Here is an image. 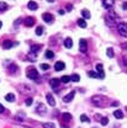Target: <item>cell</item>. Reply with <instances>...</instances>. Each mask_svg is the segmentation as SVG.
<instances>
[{
	"mask_svg": "<svg viewBox=\"0 0 127 128\" xmlns=\"http://www.w3.org/2000/svg\"><path fill=\"white\" fill-rule=\"evenodd\" d=\"M3 27V22H1V21H0V28H1Z\"/></svg>",
	"mask_w": 127,
	"mask_h": 128,
	"instance_id": "bcb514c9",
	"label": "cell"
},
{
	"mask_svg": "<svg viewBox=\"0 0 127 128\" xmlns=\"http://www.w3.org/2000/svg\"><path fill=\"white\" fill-rule=\"evenodd\" d=\"M59 84H61V79H57V78H54V79H51L49 80V85L52 86V89L57 92V91H59Z\"/></svg>",
	"mask_w": 127,
	"mask_h": 128,
	"instance_id": "5b68a950",
	"label": "cell"
},
{
	"mask_svg": "<svg viewBox=\"0 0 127 128\" xmlns=\"http://www.w3.org/2000/svg\"><path fill=\"white\" fill-rule=\"evenodd\" d=\"M88 75H89L90 78H99V75H97V73H95V72H93V70H89V72H88Z\"/></svg>",
	"mask_w": 127,
	"mask_h": 128,
	"instance_id": "d6a6232c",
	"label": "cell"
},
{
	"mask_svg": "<svg viewBox=\"0 0 127 128\" xmlns=\"http://www.w3.org/2000/svg\"><path fill=\"white\" fill-rule=\"evenodd\" d=\"M106 54H107L109 58H114V49H112V48H107L106 49Z\"/></svg>",
	"mask_w": 127,
	"mask_h": 128,
	"instance_id": "f1b7e54d",
	"label": "cell"
},
{
	"mask_svg": "<svg viewBox=\"0 0 127 128\" xmlns=\"http://www.w3.org/2000/svg\"><path fill=\"white\" fill-rule=\"evenodd\" d=\"M26 75H27V78H29V79H31V80L40 81L38 72H37V69L35 68V67H30V68H27V70H26Z\"/></svg>",
	"mask_w": 127,
	"mask_h": 128,
	"instance_id": "7a4b0ae2",
	"label": "cell"
},
{
	"mask_svg": "<svg viewBox=\"0 0 127 128\" xmlns=\"http://www.w3.org/2000/svg\"><path fill=\"white\" fill-rule=\"evenodd\" d=\"M80 121H81V122H89V118H88V116L86 115H84V113H83V115L80 116Z\"/></svg>",
	"mask_w": 127,
	"mask_h": 128,
	"instance_id": "836d02e7",
	"label": "cell"
},
{
	"mask_svg": "<svg viewBox=\"0 0 127 128\" xmlns=\"http://www.w3.org/2000/svg\"><path fill=\"white\" fill-rule=\"evenodd\" d=\"M66 68V64H64V62H57L54 64V69L57 70V72H61V70H63Z\"/></svg>",
	"mask_w": 127,
	"mask_h": 128,
	"instance_id": "9a60e30c",
	"label": "cell"
},
{
	"mask_svg": "<svg viewBox=\"0 0 127 128\" xmlns=\"http://www.w3.org/2000/svg\"><path fill=\"white\" fill-rule=\"evenodd\" d=\"M79 49H80V52H83V53H85L88 51V43H86V41L84 38H81L79 41Z\"/></svg>",
	"mask_w": 127,
	"mask_h": 128,
	"instance_id": "9c48e42d",
	"label": "cell"
},
{
	"mask_svg": "<svg viewBox=\"0 0 127 128\" xmlns=\"http://www.w3.org/2000/svg\"><path fill=\"white\" fill-rule=\"evenodd\" d=\"M21 21H22V20H21V19L16 20V21H15V24H14V25H15V26H16V25H20V24H21Z\"/></svg>",
	"mask_w": 127,
	"mask_h": 128,
	"instance_id": "f35d334b",
	"label": "cell"
},
{
	"mask_svg": "<svg viewBox=\"0 0 127 128\" xmlns=\"http://www.w3.org/2000/svg\"><path fill=\"white\" fill-rule=\"evenodd\" d=\"M70 80H72V81H75V83H78V81L80 80L79 74H73V75H70Z\"/></svg>",
	"mask_w": 127,
	"mask_h": 128,
	"instance_id": "d4e9b609",
	"label": "cell"
},
{
	"mask_svg": "<svg viewBox=\"0 0 127 128\" xmlns=\"http://www.w3.org/2000/svg\"><path fill=\"white\" fill-rule=\"evenodd\" d=\"M6 9H8V4L4 1H0V11H5Z\"/></svg>",
	"mask_w": 127,
	"mask_h": 128,
	"instance_id": "f546056e",
	"label": "cell"
},
{
	"mask_svg": "<svg viewBox=\"0 0 127 128\" xmlns=\"http://www.w3.org/2000/svg\"><path fill=\"white\" fill-rule=\"evenodd\" d=\"M62 117H63V121H64V122H69V121H72V115H70V113H68V112L63 113Z\"/></svg>",
	"mask_w": 127,
	"mask_h": 128,
	"instance_id": "44dd1931",
	"label": "cell"
},
{
	"mask_svg": "<svg viewBox=\"0 0 127 128\" xmlns=\"http://www.w3.org/2000/svg\"><path fill=\"white\" fill-rule=\"evenodd\" d=\"M17 70H19V68H17L16 64H15V63H11L10 67H9V73H10V74H15Z\"/></svg>",
	"mask_w": 127,
	"mask_h": 128,
	"instance_id": "2e32d148",
	"label": "cell"
},
{
	"mask_svg": "<svg viewBox=\"0 0 127 128\" xmlns=\"http://www.w3.org/2000/svg\"><path fill=\"white\" fill-rule=\"evenodd\" d=\"M42 33H43V27H42V26H38V27L36 28V34H37V36H41Z\"/></svg>",
	"mask_w": 127,
	"mask_h": 128,
	"instance_id": "1f68e13d",
	"label": "cell"
},
{
	"mask_svg": "<svg viewBox=\"0 0 127 128\" xmlns=\"http://www.w3.org/2000/svg\"><path fill=\"white\" fill-rule=\"evenodd\" d=\"M91 102H93L95 106H97V107H101L102 102H104V97L100 96V95H94L91 97Z\"/></svg>",
	"mask_w": 127,
	"mask_h": 128,
	"instance_id": "277c9868",
	"label": "cell"
},
{
	"mask_svg": "<svg viewBox=\"0 0 127 128\" xmlns=\"http://www.w3.org/2000/svg\"><path fill=\"white\" fill-rule=\"evenodd\" d=\"M32 102H33V100H32V97H27V98H26V101H25V103H26L27 106H30V105H32Z\"/></svg>",
	"mask_w": 127,
	"mask_h": 128,
	"instance_id": "d590c367",
	"label": "cell"
},
{
	"mask_svg": "<svg viewBox=\"0 0 127 128\" xmlns=\"http://www.w3.org/2000/svg\"><path fill=\"white\" fill-rule=\"evenodd\" d=\"M5 100L8 102H14V101H15V95H14V94H8L5 96Z\"/></svg>",
	"mask_w": 127,
	"mask_h": 128,
	"instance_id": "cb8c5ba5",
	"label": "cell"
},
{
	"mask_svg": "<svg viewBox=\"0 0 127 128\" xmlns=\"http://www.w3.org/2000/svg\"><path fill=\"white\" fill-rule=\"evenodd\" d=\"M78 25H79L81 28H85V27H86V22H85V20H84V19H78Z\"/></svg>",
	"mask_w": 127,
	"mask_h": 128,
	"instance_id": "484cf974",
	"label": "cell"
},
{
	"mask_svg": "<svg viewBox=\"0 0 127 128\" xmlns=\"http://www.w3.org/2000/svg\"><path fill=\"white\" fill-rule=\"evenodd\" d=\"M48 3H54V0H47Z\"/></svg>",
	"mask_w": 127,
	"mask_h": 128,
	"instance_id": "f6af8a7d",
	"label": "cell"
},
{
	"mask_svg": "<svg viewBox=\"0 0 127 128\" xmlns=\"http://www.w3.org/2000/svg\"><path fill=\"white\" fill-rule=\"evenodd\" d=\"M19 43H17V42H12V41H4L3 42V47L5 48V49H10V48H12L14 46H17Z\"/></svg>",
	"mask_w": 127,
	"mask_h": 128,
	"instance_id": "30bf717a",
	"label": "cell"
},
{
	"mask_svg": "<svg viewBox=\"0 0 127 128\" xmlns=\"http://www.w3.org/2000/svg\"><path fill=\"white\" fill-rule=\"evenodd\" d=\"M40 67H41V69H42V70H48V69H49V65H48V64H45V63H43V64H41Z\"/></svg>",
	"mask_w": 127,
	"mask_h": 128,
	"instance_id": "8d00e7d4",
	"label": "cell"
},
{
	"mask_svg": "<svg viewBox=\"0 0 127 128\" xmlns=\"http://www.w3.org/2000/svg\"><path fill=\"white\" fill-rule=\"evenodd\" d=\"M96 73H97V75H99V79H104V78H105L104 68H102V64H101V63L96 64Z\"/></svg>",
	"mask_w": 127,
	"mask_h": 128,
	"instance_id": "52a82bcc",
	"label": "cell"
},
{
	"mask_svg": "<svg viewBox=\"0 0 127 128\" xmlns=\"http://www.w3.org/2000/svg\"><path fill=\"white\" fill-rule=\"evenodd\" d=\"M64 47L66 48H72L73 47V39L70 38V37H68V38L64 39Z\"/></svg>",
	"mask_w": 127,
	"mask_h": 128,
	"instance_id": "e0dca14e",
	"label": "cell"
},
{
	"mask_svg": "<svg viewBox=\"0 0 127 128\" xmlns=\"http://www.w3.org/2000/svg\"><path fill=\"white\" fill-rule=\"evenodd\" d=\"M74 96H75V91L73 90V91H70L69 94H67L64 97H63V101H64V102H70V101L73 100Z\"/></svg>",
	"mask_w": 127,
	"mask_h": 128,
	"instance_id": "8fae6325",
	"label": "cell"
},
{
	"mask_svg": "<svg viewBox=\"0 0 127 128\" xmlns=\"http://www.w3.org/2000/svg\"><path fill=\"white\" fill-rule=\"evenodd\" d=\"M36 112L38 113V115L43 116V115H46V112H47V107L43 103H38L37 105V108H36Z\"/></svg>",
	"mask_w": 127,
	"mask_h": 128,
	"instance_id": "ba28073f",
	"label": "cell"
},
{
	"mask_svg": "<svg viewBox=\"0 0 127 128\" xmlns=\"http://www.w3.org/2000/svg\"><path fill=\"white\" fill-rule=\"evenodd\" d=\"M114 4H115V0H102V5L106 9H111L114 6Z\"/></svg>",
	"mask_w": 127,
	"mask_h": 128,
	"instance_id": "4fadbf2b",
	"label": "cell"
},
{
	"mask_svg": "<svg viewBox=\"0 0 127 128\" xmlns=\"http://www.w3.org/2000/svg\"><path fill=\"white\" fill-rule=\"evenodd\" d=\"M41 44H33L32 47H31V49H30V52H33V53H38L40 51H41Z\"/></svg>",
	"mask_w": 127,
	"mask_h": 128,
	"instance_id": "d6986e66",
	"label": "cell"
},
{
	"mask_svg": "<svg viewBox=\"0 0 127 128\" xmlns=\"http://www.w3.org/2000/svg\"><path fill=\"white\" fill-rule=\"evenodd\" d=\"M117 31L121 36L127 38V24L126 22H120L117 24Z\"/></svg>",
	"mask_w": 127,
	"mask_h": 128,
	"instance_id": "3957f363",
	"label": "cell"
},
{
	"mask_svg": "<svg viewBox=\"0 0 127 128\" xmlns=\"http://www.w3.org/2000/svg\"><path fill=\"white\" fill-rule=\"evenodd\" d=\"M43 128H56V126L52 122H46V123H43Z\"/></svg>",
	"mask_w": 127,
	"mask_h": 128,
	"instance_id": "4dcf8cb0",
	"label": "cell"
},
{
	"mask_svg": "<svg viewBox=\"0 0 127 128\" xmlns=\"http://www.w3.org/2000/svg\"><path fill=\"white\" fill-rule=\"evenodd\" d=\"M117 19H118V16L114 11V9H110L107 16H106V24L110 27H115V26H117Z\"/></svg>",
	"mask_w": 127,
	"mask_h": 128,
	"instance_id": "6da1fadb",
	"label": "cell"
},
{
	"mask_svg": "<svg viewBox=\"0 0 127 128\" xmlns=\"http://www.w3.org/2000/svg\"><path fill=\"white\" fill-rule=\"evenodd\" d=\"M95 117H96V119H100V121H101V118H102V116H100V115H96Z\"/></svg>",
	"mask_w": 127,
	"mask_h": 128,
	"instance_id": "7bdbcfd3",
	"label": "cell"
},
{
	"mask_svg": "<svg viewBox=\"0 0 127 128\" xmlns=\"http://www.w3.org/2000/svg\"><path fill=\"white\" fill-rule=\"evenodd\" d=\"M27 6H29V9H30V10H36V9H38L37 3H35V1H29Z\"/></svg>",
	"mask_w": 127,
	"mask_h": 128,
	"instance_id": "7402d4cb",
	"label": "cell"
},
{
	"mask_svg": "<svg viewBox=\"0 0 127 128\" xmlns=\"http://www.w3.org/2000/svg\"><path fill=\"white\" fill-rule=\"evenodd\" d=\"M46 98H47L49 106H56V100H54V97H53L52 94H47L46 95Z\"/></svg>",
	"mask_w": 127,
	"mask_h": 128,
	"instance_id": "5bb4252c",
	"label": "cell"
},
{
	"mask_svg": "<svg viewBox=\"0 0 127 128\" xmlns=\"http://www.w3.org/2000/svg\"><path fill=\"white\" fill-rule=\"evenodd\" d=\"M72 9H73V5L72 4H67L66 5V10L67 11H72Z\"/></svg>",
	"mask_w": 127,
	"mask_h": 128,
	"instance_id": "74e56055",
	"label": "cell"
},
{
	"mask_svg": "<svg viewBox=\"0 0 127 128\" xmlns=\"http://www.w3.org/2000/svg\"><path fill=\"white\" fill-rule=\"evenodd\" d=\"M69 81H70V76H68V75H63V76L61 78V83L67 84V83H69Z\"/></svg>",
	"mask_w": 127,
	"mask_h": 128,
	"instance_id": "4316f807",
	"label": "cell"
},
{
	"mask_svg": "<svg viewBox=\"0 0 127 128\" xmlns=\"http://www.w3.org/2000/svg\"><path fill=\"white\" fill-rule=\"evenodd\" d=\"M122 8H123L125 10H127V3H123V4H122Z\"/></svg>",
	"mask_w": 127,
	"mask_h": 128,
	"instance_id": "b9f144b4",
	"label": "cell"
},
{
	"mask_svg": "<svg viewBox=\"0 0 127 128\" xmlns=\"http://www.w3.org/2000/svg\"><path fill=\"white\" fill-rule=\"evenodd\" d=\"M64 12H66L64 10H59V14H61V15H63V14H64Z\"/></svg>",
	"mask_w": 127,
	"mask_h": 128,
	"instance_id": "ee69618b",
	"label": "cell"
},
{
	"mask_svg": "<svg viewBox=\"0 0 127 128\" xmlns=\"http://www.w3.org/2000/svg\"><path fill=\"white\" fill-rule=\"evenodd\" d=\"M4 111H5V108H4V106H3L1 103H0V113H3Z\"/></svg>",
	"mask_w": 127,
	"mask_h": 128,
	"instance_id": "ab89813d",
	"label": "cell"
},
{
	"mask_svg": "<svg viewBox=\"0 0 127 128\" xmlns=\"http://www.w3.org/2000/svg\"><path fill=\"white\" fill-rule=\"evenodd\" d=\"M24 24H25V26H27V27H31V26H33V25H35V19H33L32 16L26 17V19H25V21H24Z\"/></svg>",
	"mask_w": 127,
	"mask_h": 128,
	"instance_id": "7c38bea8",
	"label": "cell"
},
{
	"mask_svg": "<svg viewBox=\"0 0 127 128\" xmlns=\"http://www.w3.org/2000/svg\"><path fill=\"white\" fill-rule=\"evenodd\" d=\"M42 19H43V21L46 24H52L53 21H54V17L52 14H49V12H45L43 15H42Z\"/></svg>",
	"mask_w": 127,
	"mask_h": 128,
	"instance_id": "8992f818",
	"label": "cell"
},
{
	"mask_svg": "<svg viewBox=\"0 0 127 128\" xmlns=\"http://www.w3.org/2000/svg\"><path fill=\"white\" fill-rule=\"evenodd\" d=\"M114 116H115L117 119H122V118H123V113H122L121 110H116V111H114Z\"/></svg>",
	"mask_w": 127,
	"mask_h": 128,
	"instance_id": "ffe728a7",
	"label": "cell"
},
{
	"mask_svg": "<svg viewBox=\"0 0 127 128\" xmlns=\"http://www.w3.org/2000/svg\"><path fill=\"white\" fill-rule=\"evenodd\" d=\"M81 15H83V17H84V19H90V17H91L90 11H89V10H86V9L81 10Z\"/></svg>",
	"mask_w": 127,
	"mask_h": 128,
	"instance_id": "603a6c76",
	"label": "cell"
},
{
	"mask_svg": "<svg viewBox=\"0 0 127 128\" xmlns=\"http://www.w3.org/2000/svg\"><path fill=\"white\" fill-rule=\"evenodd\" d=\"M45 55H46L47 59H52L53 57H54V53H53L52 51H46V54H45Z\"/></svg>",
	"mask_w": 127,
	"mask_h": 128,
	"instance_id": "83f0119b",
	"label": "cell"
},
{
	"mask_svg": "<svg viewBox=\"0 0 127 128\" xmlns=\"http://www.w3.org/2000/svg\"><path fill=\"white\" fill-rule=\"evenodd\" d=\"M121 47H122L123 49H127V43H122V44H121Z\"/></svg>",
	"mask_w": 127,
	"mask_h": 128,
	"instance_id": "60d3db41",
	"label": "cell"
},
{
	"mask_svg": "<svg viewBox=\"0 0 127 128\" xmlns=\"http://www.w3.org/2000/svg\"><path fill=\"white\" fill-rule=\"evenodd\" d=\"M27 58H29L31 62H36V60H37V53L29 52V54H27Z\"/></svg>",
	"mask_w": 127,
	"mask_h": 128,
	"instance_id": "ac0fdd59",
	"label": "cell"
},
{
	"mask_svg": "<svg viewBox=\"0 0 127 128\" xmlns=\"http://www.w3.org/2000/svg\"><path fill=\"white\" fill-rule=\"evenodd\" d=\"M100 122H101V124H102V126H106V124L109 123V118H107V117H102Z\"/></svg>",
	"mask_w": 127,
	"mask_h": 128,
	"instance_id": "e575fe53",
	"label": "cell"
}]
</instances>
